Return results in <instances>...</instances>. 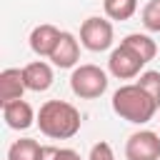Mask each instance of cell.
Segmentation results:
<instances>
[{
	"mask_svg": "<svg viewBox=\"0 0 160 160\" xmlns=\"http://www.w3.org/2000/svg\"><path fill=\"white\" fill-rule=\"evenodd\" d=\"M35 125L40 128V132L45 138L70 140L80 132L82 118H80V110L68 100H45L38 110V122Z\"/></svg>",
	"mask_w": 160,
	"mask_h": 160,
	"instance_id": "6da1fadb",
	"label": "cell"
},
{
	"mask_svg": "<svg viewBox=\"0 0 160 160\" xmlns=\"http://www.w3.org/2000/svg\"><path fill=\"white\" fill-rule=\"evenodd\" d=\"M112 112L132 125H145L155 118L158 112V102L138 85V82H128V85H120L115 92H112Z\"/></svg>",
	"mask_w": 160,
	"mask_h": 160,
	"instance_id": "7a4b0ae2",
	"label": "cell"
},
{
	"mask_svg": "<svg viewBox=\"0 0 160 160\" xmlns=\"http://www.w3.org/2000/svg\"><path fill=\"white\" fill-rule=\"evenodd\" d=\"M108 72L100 65H78L70 72V90L72 95H78L80 100H95L108 90Z\"/></svg>",
	"mask_w": 160,
	"mask_h": 160,
	"instance_id": "3957f363",
	"label": "cell"
},
{
	"mask_svg": "<svg viewBox=\"0 0 160 160\" xmlns=\"http://www.w3.org/2000/svg\"><path fill=\"white\" fill-rule=\"evenodd\" d=\"M115 42V30H112V20L92 15L88 20H82L80 25V45L90 52H105L110 50Z\"/></svg>",
	"mask_w": 160,
	"mask_h": 160,
	"instance_id": "277c9868",
	"label": "cell"
},
{
	"mask_svg": "<svg viewBox=\"0 0 160 160\" xmlns=\"http://www.w3.org/2000/svg\"><path fill=\"white\" fill-rule=\"evenodd\" d=\"M142 68H145V62H142L128 45L120 42L118 48L110 50L108 72H110L112 78H118V80H132V78H138V75L142 72Z\"/></svg>",
	"mask_w": 160,
	"mask_h": 160,
	"instance_id": "5b68a950",
	"label": "cell"
},
{
	"mask_svg": "<svg viewBox=\"0 0 160 160\" xmlns=\"http://www.w3.org/2000/svg\"><path fill=\"white\" fill-rule=\"evenodd\" d=\"M125 160H160V135L152 130H135L125 140Z\"/></svg>",
	"mask_w": 160,
	"mask_h": 160,
	"instance_id": "8992f818",
	"label": "cell"
},
{
	"mask_svg": "<svg viewBox=\"0 0 160 160\" xmlns=\"http://www.w3.org/2000/svg\"><path fill=\"white\" fill-rule=\"evenodd\" d=\"M0 108H2V120L10 130H28L38 122V112L32 110V105L28 100H12Z\"/></svg>",
	"mask_w": 160,
	"mask_h": 160,
	"instance_id": "52a82bcc",
	"label": "cell"
},
{
	"mask_svg": "<svg viewBox=\"0 0 160 160\" xmlns=\"http://www.w3.org/2000/svg\"><path fill=\"white\" fill-rule=\"evenodd\" d=\"M48 60L55 68H60V70L78 68V60H80V40L72 32L62 30V35H60V40H58V45H55V50H52V55Z\"/></svg>",
	"mask_w": 160,
	"mask_h": 160,
	"instance_id": "ba28073f",
	"label": "cell"
},
{
	"mask_svg": "<svg viewBox=\"0 0 160 160\" xmlns=\"http://www.w3.org/2000/svg\"><path fill=\"white\" fill-rule=\"evenodd\" d=\"M22 80H25V88L30 92H45L55 80L52 65L45 60H32L22 68Z\"/></svg>",
	"mask_w": 160,
	"mask_h": 160,
	"instance_id": "9c48e42d",
	"label": "cell"
},
{
	"mask_svg": "<svg viewBox=\"0 0 160 160\" xmlns=\"http://www.w3.org/2000/svg\"><path fill=\"white\" fill-rule=\"evenodd\" d=\"M60 35H62V30H58V28L50 25V22H42V25H38V28H32V32H30V38H28L30 50H32L38 58H50L52 50H55V45H58V40H60Z\"/></svg>",
	"mask_w": 160,
	"mask_h": 160,
	"instance_id": "30bf717a",
	"label": "cell"
},
{
	"mask_svg": "<svg viewBox=\"0 0 160 160\" xmlns=\"http://www.w3.org/2000/svg\"><path fill=\"white\" fill-rule=\"evenodd\" d=\"M25 80H22V68H5L0 72V105L22 100L25 92Z\"/></svg>",
	"mask_w": 160,
	"mask_h": 160,
	"instance_id": "8fae6325",
	"label": "cell"
},
{
	"mask_svg": "<svg viewBox=\"0 0 160 160\" xmlns=\"http://www.w3.org/2000/svg\"><path fill=\"white\" fill-rule=\"evenodd\" d=\"M8 160H45V145L32 138H20L8 148Z\"/></svg>",
	"mask_w": 160,
	"mask_h": 160,
	"instance_id": "7c38bea8",
	"label": "cell"
},
{
	"mask_svg": "<svg viewBox=\"0 0 160 160\" xmlns=\"http://www.w3.org/2000/svg\"><path fill=\"white\" fill-rule=\"evenodd\" d=\"M120 42L128 45V48H130L145 65L158 55V45H155V40H152L150 35H145V32H130V35H125Z\"/></svg>",
	"mask_w": 160,
	"mask_h": 160,
	"instance_id": "4fadbf2b",
	"label": "cell"
},
{
	"mask_svg": "<svg viewBox=\"0 0 160 160\" xmlns=\"http://www.w3.org/2000/svg\"><path fill=\"white\" fill-rule=\"evenodd\" d=\"M102 10L108 20H130L138 12V0H102Z\"/></svg>",
	"mask_w": 160,
	"mask_h": 160,
	"instance_id": "5bb4252c",
	"label": "cell"
},
{
	"mask_svg": "<svg viewBox=\"0 0 160 160\" xmlns=\"http://www.w3.org/2000/svg\"><path fill=\"white\" fill-rule=\"evenodd\" d=\"M135 82H138V85L158 102V108H160V70H142Z\"/></svg>",
	"mask_w": 160,
	"mask_h": 160,
	"instance_id": "9a60e30c",
	"label": "cell"
},
{
	"mask_svg": "<svg viewBox=\"0 0 160 160\" xmlns=\"http://www.w3.org/2000/svg\"><path fill=\"white\" fill-rule=\"evenodd\" d=\"M142 28L150 32H160V0H148L142 12H140Z\"/></svg>",
	"mask_w": 160,
	"mask_h": 160,
	"instance_id": "2e32d148",
	"label": "cell"
},
{
	"mask_svg": "<svg viewBox=\"0 0 160 160\" xmlns=\"http://www.w3.org/2000/svg\"><path fill=\"white\" fill-rule=\"evenodd\" d=\"M45 160H82L72 148H45Z\"/></svg>",
	"mask_w": 160,
	"mask_h": 160,
	"instance_id": "e0dca14e",
	"label": "cell"
},
{
	"mask_svg": "<svg viewBox=\"0 0 160 160\" xmlns=\"http://www.w3.org/2000/svg\"><path fill=\"white\" fill-rule=\"evenodd\" d=\"M88 160H115L112 145H110V142H105V140L95 142V145L90 148V155H88Z\"/></svg>",
	"mask_w": 160,
	"mask_h": 160,
	"instance_id": "ac0fdd59",
	"label": "cell"
}]
</instances>
